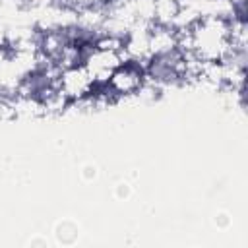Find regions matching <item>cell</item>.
Listing matches in <instances>:
<instances>
[{"label":"cell","instance_id":"cell-1","mask_svg":"<svg viewBox=\"0 0 248 248\" xmlns=\"http://www.w3.org/2000/svg\"><path fill=\"white\" fill-rule=\"evenodd\" d=\"M145 79V64L136 62V60H124L107 79V85L110 91L122 101L124 97H132L138 93Z\"/></svg>","mask_w":248,"mask_h":248},{"label":"cell","instance_id":"cell-2","mask_svg":"<svg viewBox=\"0 0 248 248\" xmlns=\"http://www.w3.org/2000/svg\"><path fill=\"white\" fill-rule=\"evenodd\" d=\"M93 78L89 76V72L85 70V66H74V68H66L62 70L60 74V89L62 93L70 99V101H76V99H81L85 95L91 93L93 89Z\"/></svg>","mask_w":248,"mask_h":248},{"label":"cell","instance_id":"cell-3","mask_svg":"<svg viewBox=\"0 0 248 248\" xmlns=\"http://www.w3.org/2000/svg\"><path fill=\"white\" fill-rule=\"evenodd\" d=\"M182 6L184 0H153V23L170 27Z\"/></svg>","mask_w":248,"mask_h":248},{"label":"cell","instance_id":"cell-4","mask_svg":"<svg viewBox=\"0 0 248 248\" xmlns=\"http://www.w3.org/2000/svg\"><path fill=\"white\" fill-rule=\"evenodd\" d=\"M8 43V25L0 19V46H6Z\"/></svg>","mask_w":248,"mask_h":248}]
</instances>
